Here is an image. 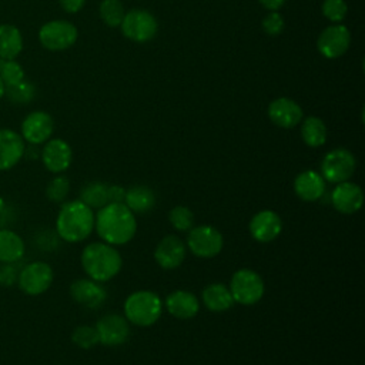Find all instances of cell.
<instances>
[{
	"mask_svg": "<svg viewBox=\"0 0 365 365\" xmlns=\"http://www.w3.org/2000/svg\"><path fill=\"white\" fill-rule=\"evenodd\" d=\"M23 48L20 30L13 24H0V58H14Z\"/></svg>",
	"mask_w": 365,
	"mask_h": 365,
	"instance_id": "26",
	"label": "cell"
},
{
	"mask_svg": "<svg viewBox=\"0 0 365 365\" xmlns=\"http://www.w3.org/2000/svg\"><path fill=\"white\" fill-rule=\"evenodd\" d=\"M73 160V151L68 143L61 138L47 140L41 150V161L44 167L54 174L66 171Z\"/></svg>",
	"mask_w": 365,
	"mask_h": 365,
	"instance_id": "17",
	"label": "cell"
},
{
	"mask_svg": "<svg viewBox=\"0 0 365 365\" xmlns=\"http://www.w3.org/2000/svg\"><path fill=\"white\" fill-rule=\"evenodd\" d=\"M71 341L83 349H90L93 346H96L97 344H100L98 339V334L96 327L91 325H78L74 328L73 334H71Z\"/></svg>",
	"mask_w": 365,
	"mask_h": 365,
	"instance_id": "32",
	"label": "cell"
},
{
	"mask_svg": "<svg viewBox=\"0 0 365 365\" xmlns=\"http://www.w3.org/2000/svg\"><path fill=\"white\" fill-rule=\"evenodd\" d=\"M60 6L67 11V13H77L81 10L84 6L86 0H58Z\"/></svg>",
	"mask_w": 365,
	"mask_h": 365,
	"instance_id": "39",
	"label": "cell"
},
{
	"mask_svg": "<svg viewBox=\"0 0 365 365\" xmlns=\"http://www.w3.org/2000/svg\"><path fill=\"white\" fill-rule=\"evenodd\" d=\"M98 237L110 245H124L137 232L135 214L124 202H108L98 208L94 217Z\"/></svg>",
	"mask_w": 365,
	"mask_h": 365,
	"instance_id": "1",
	"label": "cell"
},
{
	"mask_svg": "<svg viewBox=\"0 0 365 365\" xmlns=\"http://www.w3.org/2000/svg\"><path fill=\"white\" fill-rule=\"evenodd\" d=\"M78 31L74 24L66 20H53L41 26L38 40L41 46L51 51H61L71 47L77 40Z\"/></svg>",
	"mask_w": 365,
	"mask_h": 365,
	"instance_id": "10",
	"label": "cell"
},
{
	"mask_svg": "<svg viewBox=\"0 0 365 365\" xmlns=\"http://www.w3.org/2000/svg\"><path fill=\"white\" fill-rule=\"evenodd\" d=\"M24 140L10 128H0V171L13 168L24 155Z\"/></svg>",
	"mask_w": 365,
	"mask_h": 365,
	"instance_id": "20",
	"label": "cell"
},
{
	"mask_svg": "<svg viewBox=\"0 0 365 365\" xmlns=\"http://www.w3.org/2000/svg\"><path fill=\"white\" fill-rule=\"evenodd\" d=\"M98 11L101 20L110 27H120L125 16V10L120 0H103Z\"/></svg>",
	"mask_w": 365,
	"mask_h": 365,
	"instance_id": "29",
	"label": "cell"
},
{
	"mask_svg": "<svg viewBox=\"0 0 365 365\" xmlns=\"http://www.w3.org/2000/svg\"><path fill=\"white\" fill-rule=\"evenodd\" d=\"M351 44V33L344 24L328 26L318 37V51L325 58L341 57Z\"/></svg>",
	"mask_w": 365,
	"mask_h": 365,
	"instance_id": "12",
	"label": "cell"
},
{
	"mask_svg": "<svg viewBox=\"0 0 365 365\" xmlns=\"http://www.w3.org/2000/svg\"><path fill=\"white\" fill-rule=\"evenodd\" d=\"M268 117L281 128H294L302 120V110L294 100L279 97L269 103Z\"/></svg>",
	"mask_w": 365,
	"mask_h": 365,
	"instance_id": "19",
	"label": "cell"
},
{
	"mask_svg": "<svg viewBox=\"0 0 365 365\" xmlns=\"http://www.w3.org/2000/svg\"><path fill=\"white\" fill-rule=\"evenodd\" d=\"M53 268L44 261H33L26 264L17 277L20 289L27 295H40L53 284Z\"/></svg>",
	"mask_w": 365,
	"mask_h": 365,
	"instance_id": "8",
	"label": "cell"
},
{
	"mask_svg": "<svg viewBox=\"0 0 365 365\" xmlns=\"http://www.w3.org/2000/svg\"><path fill=\"white\" fill-rule=\"evenodd\" d=\"M168 221L171 227L180 232L190 231L194 227V214L185 205H177L168 212Z\"/></svg>",
	"mask_w": 365,
	"mask_h": 365,
	"instance_id": "30",
	"label": "cell"
},
{
	"mask_svg": "<svg viewBox=\"0 0 365 365\" xmlns=\"http://www.w3.org/2000/svg\"><path fill=\"white\" fill-rule=\"evenodd\" d=\"M201 299L205 308L211 312L228 311L235 304L230 288L221 282L207 285L201 292Z\"/></svg>",
	"mask_w": 365,
	"mask_h": 365,
	"instance_id": "23",
	"label": "cell"
},
{
	"mask_svg": "<svg viewBox=\"0 0 365 365\" xmlns=\"http://www.w3.org/2000/svg\"><path fill=\"white\" fill-rule=\"evenodd\" d=\"M294 191L302 201H318L325 192V180L319 173L314 170L302 171L294 180Z\"/></svg>",
	"mask_w": 365,
	"mask_h": 365,
	"instance_id": "21",
	"label": "cell"
},
{
	"mask_svg": "<svg viewBox=\"0 0 365 365\" xmlns=\"http://www.w3.org/2000/svg\"><path fill=\"white\" fill-rule=\"evenodd\" d=\"M94 230V212L80 200L61 205L56 218V232L67 242H80Z\"/></svg>",
	"mask_w": 365,
	"mask_h": 365,
	"instance_id": "2",
	"label": "cell"
},
{
	"mask_svg": "<svg viewBox=\"0 0 365 365\" xmlns=\"http://www.w3.org/2000/svg\"><path fill=\"white\" fill-rule=\"evenodd\" d=\"M26 251L24 241L11 230H0V262H17Z\"/></svg>",
	"mask_w": 365,
	"mask_h": 365,
	"instance_id": "25",
	"label": "cell"
},
{
	"mask_svg": "<svg viewBox=\"0 0 365 365\" xmlns=\"http://www.w3.org/2000/svg\"><path fill=\"white\" fill-rule=\"evenodd\" d=\"M17 262H1L0 264V284L10 287L17 282V277L20 269L17 268Z\"/></svg>",
	"mask_w": 365,
	"mask_h": 365,
	"instance_id": "37",
	"label": "cell"
},
{
	"mask_svg": "<svg viewBox=\"0 0 365 365\" xmlns=\"http://www.w3.org/2000/svg\"><path fill=\"white\" fill-rule=\"evenodd\" d=\"M187 248L198 258H214L217 257L224 245L222 234L212 225H197L192 227L187 234Z\"/></svg>",
	"mask_w": 365,
	"mask_h": 365,
	"instance_id": "6",
	"label": "cell"
},
{
	"mask_svg": "<svg viewBox=\"0 0 365 365\" xmlns=\"http://www.w3.org/2000/svg\"><path fill=\"white\" fill-rule=\"evenodd\" d=\"M258 1H259V4H262L265 9H268L271 11H277L285 3V0H258Z\"/></svg>",
	"mask_w": 365,
	"mask_h": 365,
	"instance_id": "40",
	"label": "cell"
},
{
	"mask_svg": "<svg viewBox=\"0 0 365 365\" xmlns=\"http://www.w3.org/2000/svg\"><path fill=\"white\" fill-rule=\"evenodd\" d=\"M301 137L302 141L308 145V147H321L325 144L327 141V125L325 123L314 115L307 117L302 121L301 125Z\"/></svg>",
	"mask_w": 365,
	"mask_h": 365,
	"instance_id": "27",
	"label": "cell"
},
{
	"mask_svg": "<svg viewBox=\"0 0 365 365\" xmlns=\"http://www.w3.org/2000/svg\"><path fill=\"white\" fill-rule=\"evenodd\" d=\"M0 78L4 87H10L24 80V71L14 58H0Z\"/></svg>",
	"mask_w": 365,
	"mask_h": 365,
	"instance_id": "31",
	"label": "cell"
},
{
	"mask_svg": "<svg viewBox=\"0 0 365 365\" xmlns=\"http://www.w3.org/2000/svg\"><path fill=\"white\" fill-rule=\"evenodd\" d=\"M108 202H124L125 188L123 185H108Z\"/></svg>",
	"mask_w": 365,
	"mask_h": 365,
	"instance_id": "38",
	"label": "cell"
},
{
	"mask_svg": "<svg viewBox=\"0 0 365 365\" xmlns=\"http://www.w3.org/2000/svg\"><path fill=\"white\" fill-rule=\"evenodd\" d=\"M130 322L124 315L108 312L103 315L97 324L96 329L98 334L100 344L106 346H117L124 344L130 335Z\"/></svg>",
	"mask_w": 365,
	"mask_h": 365,
	"instance_id": "11",
	"label": "cell"
},
{
	"mask_svg": "<svg viewBox=\"0 0 365 365\" xmlns=\"http://www.w3.org/2000/svg\"><path fill=\"white\" fill-rule=\"evenodd\" d=\"M163 312L161 298L147 289L130 294L124 302V317L137 327H150L155 324Z\"/></svg>",
	"mask_w": 365,
	"mask_h": 365,
	"instance_id": "4",
	"label": "cell"
},
{
	"mask_svg": "<svg viewBox=\"0 0 365 365\" xmlns=\"http://www.w3.org/2000/svg\"><path fill=\"white\" fill-rule=\"evenodd\" d=\"M165 309L178 319L194 318L200 311L198 298L185 289H175L165 298Z\"/></svg>",
	"mask_w": 365,
	"mask_h": 365,
	"instance_id": "22",
	"label": "cell"
},
{
	"mask_svg": "<svg viewBox=\"0 0 365 365\" xmlns=\"http://www.w3.org/2000/svg\"><path fill=\"white\" fill-rule=\"evenodd\" d=\"M70 192V181L64 175L54 177L46 188V195L51 202H64Z\"/></svg>",
	"mask_w": 365,
	"mask_h": 365,
	"instance_id": "33",
	"label": "cell"
},
{
	"mask_svg": "<svg viewBox=\"0 0 365 365\" xmlns=\"http://www.w3.org/2000/svg\"><path fill=\"white\" fill-rule=\"evenodd\" d=\"M187 255L185 242L177 235H165L154 250V259L163 269L178 268Z\"/></svg>",
	"mask_w": 365,
	"mask_h": 365,
	"instance_id": "15",
	"label": "cell"
},
{
	"mask_svg": "<svg viewBox=\"0 0 365 365\" xmlns=\"http://www.w3.org/2000/svg\"><path fill=\"white\" fill-rule=\"evenodd\" d=\"M356 168L354 154L346 148H335L328 151L321 161V175L325 181L338 184L348 181Z\"/></svg>",
	"mask_w": 365,
	"mask_h": 365,
	"instance_id": "7",
	"label": "cell"
},
{
	"mask_svg": "<svg viewBox=\"0 0 365 365\" xmlns=\"http://www.w3.org/2000/svg\"><path fill=\"white\" fill-rule=\"evenodd\" d=\"M53 130L54 121L46 111H33L21 123V137L33 145L50 140Z\"/></svg>",
	"mask_w": 365,
	"mask_h": 365,
	"instance_id": "14",
	"label": "cell"
},
{
	"mask_svg": "<svg viewBox=\"0 0 365 365\" xmlns=\"http://www.w3.org/2000/svg\"><path fill=\"white\" fill-rule=\"evenodd\" d=\"M348 6L344 0H324L322 13L324 16L334 23H339L345 19Z\"/></svg>",
	"mask_w": 365,
	"mask_h": 365,
	"instance_id": "35",
	"label": "cell"
},
{
	"mask_svg": "<svg viewBox=\"0 0 365 365\" xmlns=\"http://www.w3.org/2000/svg\"><path fill=\"white\" fill-rule=\"evenodd\" d=\"M262 29L268 36H278L284 30V19L278 11H269L262 20Z\"/></svg>",
	"mask_w": 365,
	"mask_h": 365,
	"instance_id": "36",
	"label": "cell"
},
{
	"mask_svg": "<svg viewBox=\"0 0 365 365\" xmlns=\"http://www.w3.org/2000/svg\"><path fill=\"white\" fill-rule=\"evenodd\" d=\"M4 90H6V87H4V84H3V81H1V78H0V100H1V97L4 96Z\"/></svg>",
	"mask_w": 365,
	"mask_h": 365,
	"instance_id": "41",
	"label": "cell"
},
{
	"mask_svg": "<svg viewBox=\"0 0 365 365\" xmlns=\"http://www.w3.org/2000/svg\"><path fill=\"white\" fill-rule=\"evenodd\" d=\"M230 291L234 302L241 305L257 304L265 291L264 281L258 272L250 268H241L235 271L230 281Z\"/></svg>",
	"mask_w": 365,
	"mask_h": 365,
	"instance_id": "5",
	"label": "cell"
},
{
	"mask_svg": "<svg viewBox=\"0 0 365 365\" xmlns=\"http://www.w3.org/2000/svg\"><path fill=\"white\" fill-rule=\"evenodd\" d=\"M124 204L134 212V214H144L153 210L155 205V194L147 185H133L125 190Z\"/></svg>",
	"mask_w": 365,
	"mask_h": 365,
	"instance_id": "24",
	"label": "cell"
},
{
	"mask_svg": "<svg viewBox=\"0 0 365 365\" xmlns=\"http://www.w3.org/2000/svg\"><path fill=\"white\" fill-rule=\"evenodd\" d=\"M70 295L78 305L90 309L100 308L107 299V291L104 287L91 278H80L71 282Z\"/></svg>",
	"mask_w": 365,
	"mask_h": 365,
	"instance_id": "16",
	"label": "cell"
},
{
	"mask_svg": "<svg viewBox=\"0 0 365 365\" xmlns=\"http://www.w3.org/2000/svg\"><path fill=\"white\" fill-rule=\"evenodd\" d=\"M108 185L100 181L87 182L80 191V201L91 210L101 208L108 204Z\"/></svg>",
	"mask_w": 365,
	"mask_h": 365,
	"instance_id": "28",
	"label": "cell"
},
{
	"mask_svg": "<svg viewBox=\"0 0 365 365\" xmlns=\"http://www.w3.org/2000/svg\"><path fill=\"white\" fill-rule=\"evenodd\" d=\"M120 27L127 38L137 43H145L151 40L158 30L155 17L150 11L141 9L127 11Z\"/></svg>",
	"mask_w": 365,
	"mask_h": 365,
	"instance_id": "9",
	"label": "cell"
},
{
	"mask_svg": "<svg viewBox=\"0 0 365 365\" xmlns=\"http://www.w3.org/2000/svg\"><path fill=\"white\" fill-rule=\"evenodd\" d=\"M331 204L341 214H355L364 204L362 188L349 180L338 182L331 192Z\"/></svg>",
	"mask_w": 365,
	"mask_h": 365,
	"instance_id": "13",
	"label": "cell"
},
{
	"mask_svg": "<svg viewBox=\"0 0 365 365\" xmlns=\"http://www.w3.org/2000/svg\"><path fill=\"white\" fill-rule=\"evenodd\" d=\"M81 267L88 278L107 282L114 278L121 267L123 258L114 245L107 242H91L83 248L81 252Z\"/></svg>",
	"mask_w": 365,
	"mask_h": 365,
	"instance_id": "3",
	"label": "cell"
},
{
	"mask_svg": "<svg viewBox=\"0 0 365 365\" xmlns=\"http://www.w3.org/2000/svg\"><path fill=\"white\" fill-rule=\"evenodd\" d=\"M3 205H4V202H3V200L0 198V210H1V207H3Z\"/></svg>",
	"mask_w": 365,
	"mask_h": 365,
	"instance_id": "42",
	"label": "cell"
},
{
	"mask_svg": "<svg viewBox=\"0 0 365 365\" xmlns=\"http://www.w3.org/2000/svg\"><path fill=\"white\" fill-rule=\"evenodd\" d=\"M6 93H7V96L11 101L19 103V104H26V103L33 100V97L36 94V90H34L31 83H29L26 80H21L20 83H17L14 86L6 87L4 94Z\"/></svg>",
	"mask_w": 365,
	"mask_h": 365,
	"instance_id": "34",
	"label": "cell"
},
{
	"mask_svg": "<svg viewBox=\"0 0 365 365\" xmlns=\"http://www.w3.org/2000/svg\"><path fill=\"white\" fill-rule=\"evenodd\" d=\"M250 234L258 242H271L282 231V221L272 210L258 211L250 221Z\"/></svg>",
	"mask_w": 365,
	"mask_h": 365,
	"instance_id": "18",
	"label": "cell"
}]
</instances>
